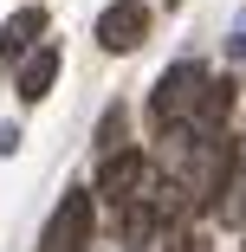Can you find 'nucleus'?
Returning <instances> with one entry per match:
<instances>
[{"label": "nucleus", "mask_w": 246, "mask_h": 252, "mask_svg": "<svg viewBox=\"0 0 246 252\" xmlns=\"http://www.w3.org/2000/svg\"><path fill=\"white\" fill-rule=\"evenodd\" d=\"M208 84H214V78H208V65H201V59H175V65L156 78V91H149V117H156V123H169V129H194Z\"/></svg>", "instance_id": "obj_1"}, {"label": "nucleus", "mask_w": 246, "mask_h": 252, "mask_svg": "<svg viewBox=\"0 0 246 252\" xmlns=\"http://www.w3.org/2000/svg\"><path fill=\"white\" fill-rule=\"evenodd\" d=\"M91 233H97V200H91V188H71L45 220L39 252H91Z\"/></svg>", "instance_id": "obj_2"}, {"label": "nucleus", "mask_w": 246, "mask_h": 252, "mask_svg": "<svg viewBox=\"0 0 246 252\" xmlns=\"http://www.w3.org/2000/svg\"><path fill=\"white\" fill-rule=\"evenodd\" d=\"M142 39H149V7L142 0H110L97 13V45L104 52H136Z\"/></svg>", "instance_id": "obj_3"}, {"label": "nucleus", "mask_w": 246, "mask_h": 252, "mask_svg": "<svg viewBox=\"0 0 246 252\" xmlns=\"http://www.w3.org/2000/svg\"><path fill=\"white\" fill-rule=\"evenodd\" d=\"M149 181H156V168L142 162V149H117V156H104V168H97V188L110 200H136Z\"/></svg>", "instance_id": "obj_4"}, {"label": "nucleus", "mask_w": 246, "mask_h": 252, "mask_svg": "<svg viewBox=\"0 0 246 252\" xmlns=\"http://www.w3.org/2000/svg\"><path fill=\"white\" fill-rule=\"evenodd\" d=\"M39 32H45V13H39V7H20L7 26H0V65H13L20 52H33Z\"/></svg>", "instance_id": "obj_5"}, {"label": "nucleus", "mask_w": 246, "mask_h": 252, "mask_svg": "<svg viewBox=\"0 0 246 252\" xmlns=\"http://www.w3.org/2000/svg\"><path fill=\"white\" fill-rule=\"evenodd\" d=\"M52 78H59V52H52V45H39V52L20 65V104H39V97L52 91Z\"/></svg>", "instance_id": "obj_6"}, {"label": "nucleus", "mask_w": 246, "mask_h": 252, "mask_svg": "<svg viewBox=\"0 0 246 252\" xmlns=\"http://www.w3.org/2000/svg\"><path fill=\"white\" fill-rule=\"evenodd\" d=\"M227 52H233V59H246V13L233 20V39H227Z\"/></svg>", "instance_id": "obj_7"}, {"label": "nucleus", "mask_w": 246, "mask_h": 252, "mask_svg": "<svg viewBox=\"0 0 246 252\" xmlns=\"http://www.w3.org/2000/svg\"><path fill=\"white\" fill-rule=\"evenodd\" d=\"M13 149H20V129H13V123H0V156H13Z\"/></svg>", "instance_id": "obj_8"}, {"label": "nucleus", "mask_w": 246, "mask_h": 252, "mask_svg": "<svg viewBox=\"0 0 246 252\" xmlns=\"http://www.w3.org/2000/svg\"><path fill=\"white\" fill-rule=\"evenodd\" d=\"M175 252H208V246H201V239H188V233H181V239H175Z\"/></svg>", "instance_id": "obj_9"}]
</instances>
